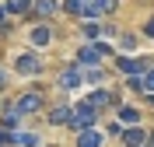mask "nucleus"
<instances>
[{"mask_svg": "<svg viewBox=\"0 0 154 147\" xmlns=\"http://www.w3.org/2000/svg\"><path fill=\"white\" fill-rule=\"evenodd\" d=\"M18 123H21V112L14 105H7L4 112H0V126H4V130H18Z\"/></svg>", "mask_w": 154, "mask_h": 147, "instance_id": "nucleus-15", "label": "nucleus"}, {"mask_svg": "<svg viewBox=\"0 0 154 147\" xmlns=\"http://www.w3.org/2000/svg\"><path fill=\"white\" fill-rule=\"evenodd\" d=\"M95 119H98V109L91 105V102H77L74 105V116H70V130H74V133H81V130H91L95 126Z\"/></svg>", "mask_w": 154, "mask_h": 147, "instance_id": "nucleus-3", "label": "nucleus"}, {"mask_svg": "<svg viewBox=\"0 0 154 147\" xmlns=\"http://www.w3.org/2000/svg\"><path fill=\"white\" fill-rule=\"evenodd\" d=\"M144 35H151V39H154V14L147 18V25H144Z\"/></svg>", "mask_w": 154, "mask_h": 147, "instance_id": "nucleus-22", "label": "nucleus"}, {"mask_svg": "<svg viewBox=\"0 0 154 147\" xmlns=\"http://www.w3.org/2000/svg\"><path fill=\"white\" fill-rule=\"evenodd\" d=\"M144 91L154 95V67H147V74H144Z\"/></svg>", "mask_w": 154, "mask_h": 147, "instance_id": "nucleus-20", "label": "nucleus"}, {"mask_svg": "<svg viewBox=\"0 0 154 147\" xmlns=\"http://www.w3.org/2000/svg\"><path fill=\"white\" fill-rule=\"evenodd\" d=\"M28 42H32V49H46L49 42H53L49 25H35V28H32V35H28Z\"/></svg>", "mask_w": 154, "mask_h": 147, "instance_id": "nucleus-9", "label": "nucleus"}, {"mask_svg": "<svg viewBox=\"0 0 154 147\" xmlns=\"http://www.w3.org/2000/svg\"><path fill=\"white\" fill-rule=\"evenodd\" d=\"M11 105L18 109L21 116H35L38 109L46 105V98L38 95V91H25V95H18V98H14V102H11Z\"/></svg>", "mask_w": 154, "mask_h": 147, "instance_id": "nucleus-4", "label": "nucleus"}, {"mask_svg": "<svg viewBox=\"0 0 154 147\" xmlns=\"http://www.w3.org/2000/svg\"><path fill=\"white\" fill-rule=\"evenodd\" d=\"M151 105H154V95H151Z\"/></svg>", "mask_w": 154, "mask_h": 147, "instance_id": "nucleus-25", "label": "nucleus"}, {"mask_svg": "<svg viewBox=\"0 0 154 147\" xmlns=\"http://www.w3.org/2000/svg\"><path fill=\"white\" fill-rule=\"evenodd\" d=\"M0 28H11L7 25V7H4V4H0Z\"/></svg>", "mask_w": 154, "mask_h": 147, "instance_id": "nucleus-23", "label": "nucleus"}, {"mask_svg": "<svg viewBox=\"0 0 154 147\" xmlns=\"http://www.w3.org/2000/svg\"><path fill=\"white\" fill-rule=\"evenodd\" d=\"M56 11H63V4H60V0H32L28 18H32V21H49Z\"/></svg>", "mask_w": 154, "mask_h": 147, "instance_id": "nucleus-5", "label": "nucleus"}, {"mask_svg": "<svg viewBox=\"0 0 154 147\" xmlns=\"http://www.w3.org/2000/svg\"><path fill=\"white\" fill-rule=\"evenodd\" d=\"M7 88V74H4V70H0V91Z\"/></svg>", "mask_w": 154, "mask_h": 147, "instance_id": "nucleus-24", "label": "nucleus"}, {"mask_svg": "<svg viewBox=\"0 0 154 147\" xmlns=\"http://www.w3.org/2000/svg\"><path fill=\"white\" fill-rule=\"evenodd\" d=\"M11 144H21V147H38V133H25V130H11Z\"/></svg>", "mask_w": 154, "mask_h": 147, "instance_id": "nucleus-14", "label": "nucleus"}, {"mask_svg": "<svg viewBox=\"0 0 154 147\" xmlns=\"http://www.w3.org/2000/svg\"><path fill=\"white\" fill-rule=\"evenodd\" d=\"M88 102H91V105H95L98 112H102V109H109V105H112L116 98H112V91H105V88H102V84H98V88L91 91V98H88Z\"/></svg>", "mask_w": 154, "mask_h": 147, "instance_id": "nucleus-13", "label": "nucleus"}, {"mask_svg": "<svg viewBox=\"0 0 154 147\" xmlns=\"http://www.w3.org/2000/svg\"><path fill=\"white\" fill-rule=\"evenodd\" d=\"M14 70H18V77H35L46 70V60L38 56V49H28V53L14 56Z\"/></svg>", "mask_w": 154, "mask_h": 147, "instance_id": "nucleus-2", "label": "nucleus"}, {"mask_svg": "<svg viewBox=\"0 0 154 147\" xmlns=\"http://www.w3.org/2000/svg\"><path fill=\"white\" fill-rule=\"evenodd\" d=\"M119 123L133 126V123H140V112H137V109H130V105H123V109H119Z\"/></svg>", "mask_w": 154, "mask_h": 147, "instance_id": "nucleus-19", "label": "nucleus"}, {"mask_svg": "<svg viewBox=\"0 0 154 147\" xmlns=\"http://www.w3.org/2000/svg\"><path fill=\"white\" fill-rule=\"evenodd\" d=\"M4 7H7V14L18 18V14H28V11H32V0H7Z\"/></svg>", "mask_w": 154, "mask_h": 147, "instance_id": "nucleus-17", "label": "nucleus"}, {"mask_svg": "<svg viewBox=\"0 0 154 147\" xmlns=\"http://www.w3.org/2000/svg\"><path fill=\"white\" fill-rule=\"evenodd\" d=\"M81 84H88V81H84V67H81V63H74V67H67L63 74H60V88H63V91H77Z\"/></svg>", "mask_w": 154, "mask_h": 147, "instance_id": "nucleus-6", "label": "nucleus"}, {"mask_svg": "<svg viewBox=\"0 0 154 147\" xmlns=\"http://www.w3.org/2000/svg\"><path fill=\"white\" fill-rule=\"evenodd\" d=\"M0 147H11V130L0 126Z\"/></svg>", "mask_w": 154, "mask_h": 147, "instance_id": "nucleus-21", "label": "nucleus"}, {"mask_svg": "<svg viewBox=\"0 0 154 147\" xmlns=\"http://www.w3.org/2000/svg\"><path fill=\"white\" fill-rule=\"evenodd\" d=\"M116 67H119V74H126V77H140V74H147V60L116 56Z\"/></svg>", "mask_w": 154, "mask_h": 147, "instance_id": "nucleus-8", "label": "nucleus"}, {"mask_svg": "<svg viewBox=\"0 0 154 147\" xmlns=\"http://www.w3.org/2000/svg\"><path fill=\"white\" fill-rule=\"evenodd\" d=\"M112 53H116V49L105 46V42H88V46L77 49V63H81V67H98V63L109 60Z\"/></svg>", "mask_w": 154, "mask_h": 147, "instance_id": "nucleus-1", "label": "nucleus"}, {"mask_svg": "<svg viewBox=\"0 0 154 147\" xmlns=\"http://www.w3.org/2000/svg\"><path fill=\"white\" fill-rule=\"evenodd\" d=\"M102 144H105V133H98L95 126L77 133V147H102Z\"/></svg>", "mask_w": 154, "mask_h": 147, "instance_id": "nucleus-12", "label": "nucleus"}, {"mask_svg": "<svg viewBox=\"0 0 154 147\" xmlns=\"http://www.w3.org/2000/svg\"><path fill=\"white\" fill-rule=\"evenodd\" d=\"M84 81L88 84H105V70H102V63H98V67H84Z\"/></svg>", "mask_w": 154, "mask_h": 147, "instance_id": "nucleus-16", "label": "nucleus"}, {"mask_svg": "<svg viewBox=\"0 0 154 147\" xmlns=\"http://www.w3.org/2000/svg\"><path fill=\"white\" fill-rule=\"evenodd\" d=\"M70 116H74V105H56V109H49V123L53 126H70Z\"/></svg>", "mask_w": 154, "mask_h": 147, "instance_id": "nucleus-11", "label": "nucleus"}, {"mask_svg": "<svg viewBox=\"0 0 154 147\" xmlns=\"http://www.w3.org/2000/svg\"><path fill=\"white\" fill-rule=\"evenodd\" d=\"M119 137H123V144H126V147H147L151 133H147V130L140 126V123H133V126H126L123 133H119Z\"/></svg>", "mask_w": 154, "mask_h": 147, "instance_id": "nucleus-7", "label": "nucleus"}, {"mask_svg": "<svg viewBox=\"0 0 154 147\" xmlns=\"http://www.w3.org/2000/svg\"><path fill=\"white\" fill-rule=\"evenodd\" d=\"M63 14H70V18H91V4L88 0H63Z\"/></svg>", "mask_w": 154, "mask_h": 147, "instance_id": "nucleus-10", "label": "nucleus"}, {"mask_svg": "<svg viewBox=\"0 0 154 147\" xmlns=\"http://www.w3.org/2000/svg\"><path fill=\"white\" fill-rule=\"evenodd\" d=\"M81 32H84L88 39H98V35H102V32H105V28H102V25H98L95 18H84V25H81Z\"/></svg>", "mask_w": 154, "mask_h": 147, "instance_id": "nucleus-18", "label": "nucleus"}]
</instances>
